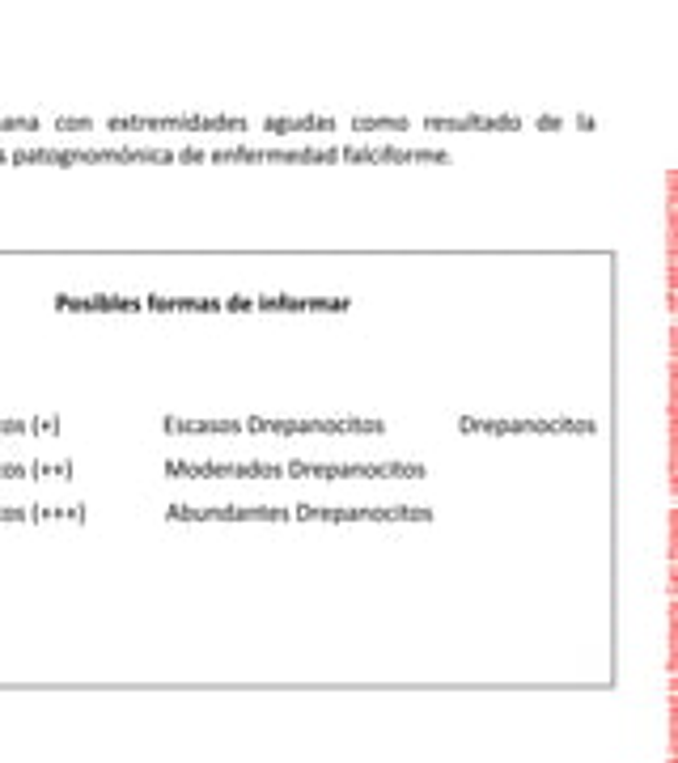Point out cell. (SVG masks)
I'll return each mask as SVG.
<instances>
[{
    "label": "cell",
    "mask_w": 678,
    "mask_h": 763,
    "mask_svg": "<svg viewBox=\"0 0 678 763\" xmlns=\"http://www.w3.org/2000/svg\"><path fill=\"white\" fill-rule=\"evenodd\" d=\"M166 475H251V479H267V475H284V467H187V463H166Z\"/></svg>",
    "instance_id": "6"
},
{
    "label": "cell",
    "mask_w": 678,
    "mask_h": 763,
    "mask_svg": "<svg viewBox=\"0 0 678 763\" xmlns=\"http://www.w3.org/2000/svg\"><path fill=\"white\" fill-rule=\"evenodd\" d=\"M301 518H318V522H428L433 513L428 509H407V505H390V509H365V505H356V509H306L301 505L297 509Z\"/></svg>",
    "instance_id": "1"
},
{
    "label": "cell",
    "mask_w": 678,
    "mask_h": 763,
    "mask_svg": "<svg viewBox=\"0 0 678 763\" xmlns=\"http://www.w3.org/2000/svg\"><path fill=\"white\" fill-rule=\"evenodd\" d=\"M56 306H64V310H140L145 301H132V297H60Z\"/></svg>",
    "instance_id": "10"
},
{
    "label": "cell",
    "mask_w": 678,
    "mask_h": 763,
    "mask_svg": "<svg viewBox=\"0 0 678 763\" xmlns=\"http://www.w3.org/2000/svg\"><path fill=\"white\" fill-rule=\"evenodd\" d=\"M64 509H0V518H9V522H17V518H60Z\"/></svg>",
    "instance_id": "14"
},
{
    "label": "cell",
    "mask_w": 678,
    "mask_h": 763,
    "mask_svg": "<svg viewBox=\"0 0 678 763\" xmlns=\"http://www.w3.org/2000/svg\"><path fill=\"white\" fill-rule=\"evenodd\" d=\"M284 475H318V479H424V467L416 463H386V467H306V463H293V467H284Z\"/></svg>",
    "instance_id": "2"
},
{
    "label": "cell",
    "mask_w": 678,
    "mask_h": 763,
    "mask_svg": "<svg viewBox=\"0 0 678 763\" xmlns=\"http://www.w3.org/2000/svg\"><path fill=\"white\" fill-rule=\"evenodd\" d=\"M352 128H356V132H365V128L395 132V128H407V119H352Z\"/></svg>",
    "instance_id": "12"
},
{
    "label": "cell",
    "mask_w": 678,
    "mask_h": 763,
    "mask_svg": "<svg viewBox=\"0 0 678 763\" xmlns=\"http://www.w3.org/2000/svg\"><path fill=\"white\" fill-rule=\"evenodd\" d=\"M170 518H272V522H284L289 509H170Z\"/></svg>",
    "instance_id": "7"
},
{
    "label": "cell",
    "mask_w": 678,
    "mask_h": 763,
    "mask_svg": "<svg viewBox=\"0 0 678 763\" xmlns=\"http://www.w3.org/2000/svg\"><path fill=\"white\" fill-rule=\"evenodd\" d=\"M251 306H263V310H348L344 297H310V301H297V297H272V301H251Z\"/></svg>",
    "instance_id": "9"
},
{
    "label": "cell",
    "mask_w": 678,
    "mask_h": 763,
    "mask_svg": "<svg viewBox=\"0 0 678 763\" xmlns=\"http://www.w3.org/2000/svg\"><path fill=\"white\" fill-rule=\"evenodd\" d=\"M428 128L437 132H492V128H517V119H479V115H467V119H428Z\"/></svg>",
    "instance_id": "8"
},
{
    "label": "cell",
    "mask_w": 678,
    "mask_h": 763,
    "mask_svg": "<svg viewBox=\"0 0 678 763\" xmlns=\"http://www.w3.org/2000/svg\"><path fill=\"white\" fill-rule=\"evenodd\" d=\"M0 475L22 479V475H68V467H0Z\"/></svg>",
    "instance_id": "13"
},
{
    "label": "cell",
    "mask_w": 678,
    "mask_h": 763,
    "mask_svg": "<svg viewBox=\"0 0 678 763\" xmlns=\"http://www.w3.org/2000/svg\"><path fill=\"white\" fill-rule=\"evenodd\" d=\"M111 128H212V132H225V128H242V119H115Z\"/></svg>",
    "instance_id": "5"
},
{
    "label": "cell",
    "mask_w": 678,
    "mask_h": 763,
    "mask_svg": "<svg viewBox=\"0 0 678 763\" xmlns=\"http://www.w3.org/2000/svg\"><path fill=\"white\" fill-rule=\"evenodd\" d=\"M348 162H445L441 149H378V145H356V149H344Z\"/></svg>",
    "instance_id": "4"
},
{
    "label": "cell",
    "mask_w": 678,
    "mask_h": 763,
    "mask_svg": "<svg viewBox=\"0 0 678 763\" xmlns=\"http://www.w3.org/2000/svg\"><path fill=\"white\" fill-rule=\"evenodd\" d=\"M467 433H590V420H462Z\"/></svg>",
    "instance_id": "3"
},
{
    "label": "cell",
    "mask_w": 678,
    "mask_h": 763,
    "mask_svg": "<svg viewBox=\"0 0 678 763\" xmlns=\"http://www.w3.org/2000/svg\"><path fill=\"white\" fill-rule=\"evenodd\" d=\"M267 128H276V132H297V128H306V132H331L335 123L331 119H267Z\"/></svg>",
    "instance_id": "11"
}]
</instances>
